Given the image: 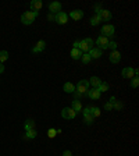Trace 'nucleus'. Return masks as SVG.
Segmentation results:
<instances>
[{
    "instance_id": "f03ea898",
    "label": "nucleus",
    "mask_w": 139,
    "mask_h": 156,
    "mask_svg": "<svg viewBox=\"0 0 139 156\" xmlns=\"http://www.w3.org/2000/svg\"><path fill=\"white\" fill-rule=\"evenodd\" d=\"M95 41H93L92 38H85L82 41H79V50L82 52V53H88L90 49L95 47Z\"/></svg>"
},
{
    "instance_id": "7c9ffc66",
    "label": "nucleus",
    "mask_w": 139,
    "mask_h": 156,
    "mask_svg": "<svg viewBox=\"0 0 139 156\" xmlns=\"http://www.w3.org/2000/svg\"><path fill=\"white\" fill-rule=\"evenodd\" d=\"M92 114H93V117H95V119H96V117H99V116H100V109H99V107H95V106H93V109H92Z\"/></svg>"
},
{
    "instance_id": "5701e85b",
    "label": "nucleus",
    "mask_w": 139,
    "mask_h": 156,
    "mask_svg": "<svg viewBox=\"0 0 139 156\" xmlns=\"http://www.w3.org/2000/svg\"><path fill=\"white\" fill-rule=\"evenodd\" d=\"M24 127H25V131H29V130H35V121H33V120H27Z\"/></svg>"
},
{
    "instance_id": "cd10ccee",
    "label": "nucleus",
    "mask_w": 139,
    "mask_h": 156,
    "mask_svg": "<svg viewBox=\"0 0 139 156\" xmlns=\"http://www.w3.org/2000/svg\"><path fill=\"white\" fill-rule=\"evenodd\" d=\"M124 107V105L121 103V102H118V101H116L114 103H113V109H116V110H121Z\"/></svg>"
},
{
    "instance_id": "a878e982",
    "label": "nucleus",
    "mask_w": 139,
    "mask_h": 156,
    "mask_svg": "<svg viewBox=\"0 0 139 156\" xmlns=\"http://www.w3.org/2000/svg\"><path fill=\"white\" fill-rule=\"evenodd\" d=\"M7 59H9V52H6V50L0 52V63L3 64V63H4Z\"/></svg>"
},
{
    "instance_id": "6e6552de",
    "label": "nucleus",
    "mask_w": 139,
    "mask_h": 156,
    "mask_svg": "<svg viewBox=\"0 0 139 156\" xmlns=\"http://www.w3.org/2000/svg\"><path fill=\"white\" fill-rule=\"evenodd\" d=\"M99 15V18H100V21H104V23H109L111 18H113V14H111L110 10H106V9H103L100 13L97 14Z\"/></svg>"
},
{
    "instance_id": "f257e3e1",
    "label": "nucleus",
    "mask_w": 139,
    "mask_h": 156,
    "mask_svg": "<svg viewBox=\"0 0 139 156\" xmlns=\"http://www.w3.org/2000/svg\"><path fill=\"white\" fill-rule=\"evenodd\" d=\"M38 15H39V11H25L21 15V23L24 25H31Z\"/></svg>"
},
{
    "instance_id": "6ab92c4d",
    "label": "nucleus",
    "mask_w": 139,
    "mask_h": 156,
    "mask_svg": "<svg viewBox=\"0 0 139 156\" xmlns=\"http://www.w3.org/2000/svg\"><path fill=\"white\" fill-rule=\"evenodd\" d=\"M93 121H95V117H93L92 113H85V114H83V123H85V124L92 125Z\"/></svg>"
},
{
    "instance_id": "c9c22d12",
    "label": "nucleus",
    "mask_w": 139,
    "mask_h": 156,
    "mask_svg": "<svg viewBox=\"0 0 139 156\" xmlns=\"http://www.w3.org/2000/svg\"><path fill=\"white\" fill-rule=\"evenodd\" d=\"M63 156H72V152L67 149V151H64V152H63Z\"/></svg>"
},
{
    "instance_id": "72a5a7b5",
    "label": "nucleus",
    "mask_w": 139,
    "mask_h": 156,
    "mask_svg": "<svg viewBox=\"0 0 139 156\" xmlns=\"http://www.w3.org/2000/svg\"><path fill=\"white\" fill-rule=\"evenodd\" d=\"M82 96H83V93H79V92H77V91L74 92V99H75V101H79Z\"/></svg>"
},
{
    "instance_id": "ea45409f",
    "label": "nucleus",
    "mask_w": 139,
    "mask_h": 156,
    "mask_svg": "<svg viewBox=\"0 0 139 156\" xmlns=\"http://www.w3.org/2000/svg\"><path fill=\"white\" fill-rule=\"evenodd\" d=\"M109 102H110V103H114V102H116V96H111Z\"/></svg>"
},
{
    "instance_id": "a211bd4d",
    "label": "nucleus",
    "mask_w": 139,
    "mask_h": 156,
    "mask_svg": "<svg viewBox=\"0 0 139 156\" xmlns=\"http://www.w3.org/2000/svg\"><path fill=\"white\" fill-rule=\"evenodd\" d=\"M102 82H103V81H102V79H100L99 77H96V75L90 77V79H89V85H92L93 88H97Z\"/></svg>"
},
{
    "instance_id": "4be33fe9",
    "label": "nucleus",
    "mask_w": 139,
    "mask_h": 156,
    "mask_svg": "<svg viewBox=\"0 0 139 156\" xmlns=\"http://www.w3.org/2000/svg\"><path fill=\"white\" fill-rule=\"evenodd\" d=\"M81 61H82L83 64H89V63L92 61V57L89 56V53H82V56H81Z\"/></svg>"
},
{
    "instance_id": "bb28decb",
    "label": "nucleus",
    "mask_w": 139,
    "mask_h": 156,
    "mask_svg": "<svg viewBox=\"0 0 139 156\" xmlns=\"http://www.w3.org/2000/svg\"><path fill=\"white\" fill-rule=\"evenodd\" d=\"M89 23H90V25H92V27H96L97 24H100L102 21H100V18H99V15H93Z\"/></svg>"
},
{
    "instance_id": "a19ab883",
    "label": "nucleus",
    "mask_w": 139,
    "mask_h": 156,
    "mask_svg": "<svg viewBox=\"0 0 139 156\" xmlns=\"http://www.w3.org/2000/svg\"><path fill=\"white\" fill-rule=\"evenodd\" d=\"M72 156H74V155H72Z\"/></svg>"
},
{
    "instance_id": "f704fd0d",
    "label": "nucleus",
    "mask_w": 139,
    "mask_h": 156,
    "mask_svg": "<svg viewBox=\"0 0 139 156\" xmlns=\"http://www.w3.org/2000/svg\"><path fill=\"white\" fill-rule=\"evenodd\" d=\"M102 10H103V9H102V4H96V6H95V11H96V15L100 13Z\"/></svg>"
},
{
    "instance_id": "aec40b11",
    "label": "nucleus",
    "mask_w": 139,
    "mask_h": 156,
    "mask_svg": "<svg viewBox=\"0 0 139 156\" xmlns=\"http://www.w3.org/2000/svg\"><path fill=\"white\" fill-rule=\"evenodd\" d=\"M71 109L74 112H77V113H79V112H82V103H81V101H72V105H71Z\"/></svg>"
},
{
    "instance_id": "c756f323",
    "label": "nucleus",
    "mask_w": 139,
    "mask_h": 156,
    "mask_svg": "<svg viewBox=\"0 0 139 156\" xmlns=\"http://www.w3.org/2000/svg\"><path fill=\"white\" fill-rule=\"evenodd\" d=\"M138 85H139L138 77H134L132 79H131V87H132V88H138Z\"/></svg>"
},
{
    "instance_id": "39448f33",
    "label": "nucleus",
    "mask_w": 139,
    "mask_h": 156,
    "mask_svg": "<svg viewBox=\"0 0 139 156\" xmlns=\"http://www.w3.org/2000/svg\"><path fill=\"white\" fill-rule=\"evenodd\" d=\"M77 112H74L71 107H64L63 110H61V117L63 119H67V120H72V119H75L77 117Z\"/></svg>"
},
{
    "instance_id": "393cba45",
    "label": "nucleus",
    "mask_w": 139,
    "mask_h": 156,
    "mask_svg": "<svg viewBox=\"0 0 139 156\" xmlns=\"http://www.w3.org/2000/svg\"><path fill=\"white\" fill-rule=\"evenodd\" d=\"M25 137H27L28 139H35V138L38 137V133L35 131V130H29V131H27Z\"/></svg>"
},
{
    "instance_id": "f3484780",
    "label": "nucleus",
    "mask_w": 139,
    "mask_h": 156,
    "mask_svg": "<svg viewBox=\"0 0 139 156\" xmlns=\"http://www.w3.org/2000/svg\"><path fill=\"white\" fill-rule=\"evenodd\" d=\"M42 7H43V3H42L41 0H32V1H31V9H32V11H39Z\"/></svg>"
},
{
    "instance_id": "58836bf2",
    "label": "nucleus",
    "mask_w": 139,
    "mask_h": 156,
    "mask_svg": "<svg viewBox=\"0 0 139 156\" xmlns=\"http://www.w3.org/2000/svg\"><path fill=\"white\" fill-rule=\"evenodd\" d=\"M1 73H4V66L0 63V74H1Z\"/></svg>"
},
{
    "instance_id": "0eeeda50",
    "label": "nucleus",
    "mask_w": 139,
    "mask_h": 156,
    "mask_svg": "<svg viewBox=\"0 0 139 156\" xmlns=\"http://www.w3.org/2000/svg\"><path fill=\"white\" fill-rule=\"evenodd\" d=\"M54 21L57 24H60V25H64V24H67V21H68V15H67L64 11H60V13L54 14Z\"/></svg>"
},
{
    "instance_id": "20e7f679",
    "label": "nucleus",
    "mask_w": 139,
    "mask_h": 156,
    "mask_svg": "<svg viewBox=\"0 0 139 156\" xmlns=\"http://www.w3.org/2000/svg\"><path fill=\"white\" fill-rule=\"evenodd\" d=\"M89 87H90V85H89V81H88V79H81V81H78V84H77V87H75V91L85 95V93L88 92Z\"/></svg>"
},
{
    "instance_id": "b1692460",
    "label": "nucleus",
    "mask_w": 139,
    "mask_h": 156,
    "mask_svg": "<svg viewBox=\"0 0 139 156\" xmlns=\"http://www.w3.org/2000/svg\"><path fill=\"white\" fill-rule=\"evenodd\" d=\"M109 88H110V87H109V84H107V82H102L99 87L96 88V89L102 93V92H107V91H109Z\"/></svg>"
},
{
    "instance_id": "e433bc0d",
    "label": "nucleus",
    "mask_w": 139,
    "mask_h": 156,
    "mask_svg": "<svg viewBox=\"0 0 139 156\" xmlns=\"http://www.w3.org/2000/svg\"><path fill=\"white\" fill-rule=\"evenodd\" d=\"M72 46H74L75 49H79V41H75L74 43H72Z\"/></svg>"
},
{
    "instance_id": "dca6fc26",
    "label": "nucleus",
    "mask_w": 139,
    "mask_h": 156,
    "mask_svg": "<svg viewBox=\"0 0 139 156\" xmlns=\"http://www.w3.org/2000/svg\"><path fill=\"white\" fill-rule=\"evenodd\" d=\"M63 89H64L65 93H74L75 92V85L72 82H65L63 85Z\"/></svg>"
},
{
    "instance_id": "4468645a",
    "label": "nucleus",
    "mask_w": 139,
    "mask_h": 156,
    "mask_svg": "<svg viewBox=\"0 0 139 156\" xmlns=\"http://www.w3.org/2000/svg\"><path fill=\"white\" fill-rule=\"evenodd\" d=\"M121 75L124 78L132 79V78H134V69H132V67H125V69H122V71H121Z\"/></svg>"
},
{
    "instance_id": "2eb2a0df",
    "label": "nucleus",
    "mask_w": 139,
    "mask_h": 156,
    "mask_svg": "<svg viewBox=\"0 0 139 156\" xmlns=\"http://www.w3.org/2000/svg\"><path fill=\"white\" fill-rule=\"evenodd\" d=\"M45 47H46V42H45V41H39L36 43V46H33V47H32V52H33V53H41L42 50H45Z\"/></svg>"
},
{
    "instance_id": "473e14b6",
    "label": "nucleus",
    "mask_w": 139,
    "mask_h": 156,
    "mask_svg": "<svg viewBox=\"0 0 139 156\" xmlns=\"http://www.w3.org/2000/svg\"><path fill=\"white\" fill-rule=\"evenodd\" d=\"M104 110H107V112L113 110V103H110V102H107L106 105H104Z\"/></svg>"
},
{
    "instance_id": "9d476101",
    "label": "nucleus",
    "mask_w": 139,
    "mask_h": 156,
    "mask_svg": "<svg viewBox=\"0 0 139 156\" xmlns=\"http://www.w3.org/2000/svg\"><path fill=\"white\" fill-rule=\"evenodd\" d=\"M61 7H63V6H61L60 1H53V3L49 4V11H50L51 14H53V13L57 14V13H60V11H61Z\"/></svg>"
},
{
    "instance_id": "f8f14e48",
    "label": "nucleus",
    "mask_w": 139,
    "mask_h": 156,
    "mask_svg": "<svg viewBox=\"0 0 139 156\" xmlns=\"http://www.w3.org/2000/svg\"><path fill=\"white\" fill-rule=\"evenodd\" d=\"M86 95H88L92 101H97V99H100V92L97 91L96 88H93V89H88V92H86Z\"/></svg>"
},
{
    "instance_id": "423d86ee",
    "label": "nucleus",
    "mask_w": 139,
    "mask_h": 156,
    "mask_svg": "<svg viewBox=\"0 0 139 156\" xmlns=\"http://www.w3.org/2000/svg\"><path fill=\"white\" fill-rule=\"evenodd\" d=\"M109 38H106V36H103V35H99V36H97V39H96V42H95V43H96V47H99V49H107V46H109Z\"/></svg>"
},
{
    "instance_id": "4c0bfd02",
    "label": "nucleus",
    "mask_w": 139,
    "mask_h": 156,
    "mask_svg": "<svg viewBox=\"0 0 139 156\" xmlns=\"http://www.w3.org/2000/svg\"><path fill=\"white\" fill-rule=\"evenodd\" d=\"M47 20H49V21H51V20H54V15H53V14H49V15H47Z\"/></svg>"
},
{
    "instance_id": "9b49d317",
    "label": "nucleus",
    "mask_w": 139,
    "mask_h": 156,
    "mask_svg": "<svg viewBox=\"0 0 139 156\" xmlns=\"http://www.w3.org/2000/svg\"><path fill=\"white\" fill-rule=\"evenodd\" d=\"M88 53H89V56L92 57V60L93 59H99V57H102L103 56V50L102 49H99V47H93V49H90Z\"/></svg>"
},
{
    "instance_id": "1a4fd4ad",
    "label": "nucleus",
    "mask_w": 139,
    "mask_h": 156,
    "mask_svg": "<svg viewBox=\"0 0 139 156\" xmlns=\"http://www.w3.org/2000/svg\"><path fill=\"white\" fill-rule=\"evenodd\" d=\"M109 60H110L113 64H117V63H120L121 60V53L118 50H113L110 53V56H109Z\"/></svg>"
},
{
    "instance_id": "ddd939ff",
    "label": "nucleus",
    "mask_w": 139,
    "mask_h": 156,
    "mask_svg": "<svg viewBox=\"0 0 139 156\" xmlns=\"http://www.w3.org/2000/svg\"><path fill=\"white\" fill-rule=\"evenodd\" d=\"M68 17H70V18H72V20H75V21H78V20H81L83 17V11H82V10H79V9L72 10V11L70 13Z\"/></svg>"
},
{
    "instance_id": "7ed1b4c3",
    "label": "nucleus",
    "mask_w": 139,
    "mask_h": 156,
    "mask_svg": "<svg viewBox=\"0 0 139 156\" xmlns=\"http://www.w3.org/2000/svg\"><path fill=\"white\" fill-rule=\"evenodd\" d=\"M114 32H116V28L110 25V24H106V25H103L102 29H100V34H102L103 36L106 38H113L114 36Z\"/></svg>"
},
{
    "instance_id": "412c9836",
    "label": "nucleus",
    "mask_w": 139,
    "mask_h": 156,
    "mask_svg": "<svg viewBox=\"0 0 139 156\" xmlns=\"http://www.w3.org/2000/svg\"><path fill=\"white\" fill-rule=\"evenodd\" d=\"M70 56H71V57H72L74 60H81V56H82V52L79 50V49H75V47H72V50H71Z\"/></svg>"
},
{
    "instance_id": "c85d7f7f",
    "label": "nucleus",
    "mask_w": 139,
    "mask_h": 156,
    "mask_svg": "<svg viewBox=\"0 0 139 156\" xmlns=\"http://www.w3.org/2000/svg\"><path fill=\"white\" fill-rule=\"evenodd\" d=\"M56 135H57V131H56L54 128H49V130H47V137H49V138H54Z\"/></svg>"
},
{
    "instance_id": "2f4dec72",
    "label": "nucleus",
    "mask_w": 139,
    "mask_h": 156,
    "mask_svg": "<svg viewBox=\"0 0 139 156\" xmlns=\"http://www.w3.org/2000/svg\"><path fill=\"white\" fill-rule=\"evenodd\" d=\"M117 42H109V46H107V49H111V50H117Z\"/></svg>"
}]
</instances>
